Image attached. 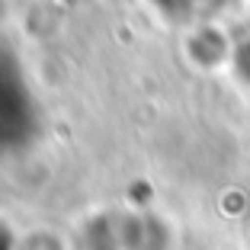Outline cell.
I'll list each match as a JSON object with an SVG mask.
<instances>
[{
	"label": "cell",
	"instance_id": "1",
	"mask_svg": "<svg viewBox=\"0 0 250 250\" xmlns=\"http://www.w3.org/2000/svg\"><path fill=\"white\" fill-rule=\"evenodd\" d=\"M237 71H241V77L250 83V39L241 45V52H237Z\"/></svg>",
	"mask_w": 250,
	"mask_h": 250
}]
</instances>
